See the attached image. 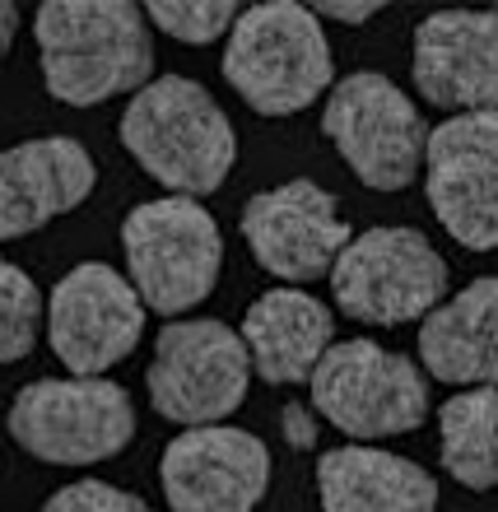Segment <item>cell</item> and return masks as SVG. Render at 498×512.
Wrapping results in <instances>:
<instances>
[{"label": "cell", "instance_id": "cell-1", "mask_svg": "<svg viewBox=\"0 0 498 512\" xmlns=\"http://www.w3.org/2000/svg\"><path fill=\"white\" fill-rule=\"evenodd\" d=\"M33 33L42 84L66 108H94L154 84V38L131 0H47Z\"/></svg>", "mask_w": 498, "mask_h": 512}, {"label": "cell", "instance_id": "cell-2", "mask_svg": "<svg viewBox=\"0 0 498 512\" xmlns=\"http://www.w3.org/2000/svg\"><path fill=\"white\" fill-rule=\"evenodd\" d=\"M122 145L168 196L201 201L224 187L238 159L229 112L187 75H163L126 103Z\"/></svg>", "mask_w": 498, "mask_h": 512}, {"label": "cell", "instance_id": "cell-3", "mask_svg": "<svg viewBox=\"0 0 498 512\" xmlns=\"http://www.w3.org/2000/svg\"><path fill=\"white\" fill-rule=\"evenodd\" d=\"M331 42L312 5L266 0L243 10L224 47V80L261 117H294L331 89Z\"/></svg>", "mask_w": 498, "mask_h": 512}, {"label": "cell", "instance_id": "cell-4", "mask_svg": "<svg viewBox=\"0 0 498 512\" xmlns=\"http://www.w3.org/2000/svg\"><path fill=\"white\" fill-rule=\"evenodd\" d=\"M122 252L135 294L149 312L182 317L205 303L224 270V233L191 196H159L122 219Z\"/></svg>", "mask_w": 498, "mask_h": 512}, {"label": "cell", "instance_id": "cell-5", "mask_svg": "<svg viewBox=\"0 0 498 512\" xmlns=\"http://www.w3.org/2000/svg\"><path fill=\"white\" fill-rule=\"evenodd\" d=\"M10 433L47 466H98L135 438V401L108 378H38L19 387Z\"/></svg>", "mask_w": 498, "mask_h": 512}, {"label": "cell", "instance_id": "cell-6", "mask_svg": "<svg viewBox=\"0 0 498 512\" xmlns=\"http://www.w3.org/2000/svg\"><path fill=\"white\" fill-rule=\"evenodd\" d=\"M336 308L368 326L424 322L443 308L447 261L443 252L410 224H377L354 233L331 270Z\"/></svg>", "mask_w": 498, "mask_h": 512}, {"label": "cell", "instance_id": "cell-7", "mask_svg": "<svg viewBox=\"0 0 498 512\" xmlns=\"http://www.w3.org/2000/svg\"><path fill=\"white\" fill-rule=\"evenodd\" d=\"M312 410L354 443L415 433L429 419V382L415 359L382 350L377 340H340L312 373Z\"/></svg>", "mask_w": 498, "mask_h": 512}, {"label": "cell", "instance_id": "cell-8", "mask_svg": "<svg viewBox=\"0 0 498 512\" xmlns=\"http://www.w3.org/2000/svg\"><path fill=\"white\" fill-rule=\"evenodd\" d=\"M252 382V350L243 331L224 326L219 317L168 322L154 340V359L145 373L149 405L173 424L205 429L243 405Z\"/></svg>", "mask_w": 498, "mask_h": 512}, {"label": "cell", "instance_id": "cell-9", "mask_svg": "<svg viewBox=\"0 0 498 512\" xmlns=\"http://www.w3.org/2000/svg\"><path fill=\"white\" fill-rule=\"evenodd\" d=\"M322 131L340 149L354 177L373 191H401L429 159V126L419 108L377 70H359L331 89L322 108Z\"/></svg>", "mask_w": 498, "mask_h": 512}, {"label": "cell", "instance_id": "cell-10", "mask_svg": "<svg viewBox=\"0 0 498 512\" xmlns=\"http://www.w3.org/2000/svg\"><path fill=\"white\" fill-rule=\"evenodd\" d=\"M145 336V298L103 261H84L61 275L47 298V340L70 378H103L131 359Z\"/></svg>", "mask_w": 498, "mask_h": 512}, {"label": "cell", "instance_id": "cell-11", "mask_svg": "<svg viewBox=\"0 0 498 512\" xmlns=\"http://www.w3.org/2000/svg\"><path fill=\"white\" fill-rule=\"evenodd\" d=\"M429 210L466 252H498V112L447 117L424 159Z\"/></svg>", "mask_w": 498, "mask_h": 512}, {"label": "cell", "instance_id": "cell-12", "mask_svg": "<svg viewBox=\"0 0 498 512\" xmlns=\"http://www.w3.org/2000/svg\"><path fill=\"white\" fill-rule=\"evenodd\" d=\"M243 238L256 266L275 280L308 284L331 275L340 252L354 243V229L336 215V196L308 177L280 182L243 205Z\"/></svg>", "mask_w": 498, "mask_h": 512}, {"label": "cell", "instance_id": "cell-13", "mask_svg": "<svg viewBox=\"0 0 498 512\" xmlns=\"http://www.w3.org/2000/svg\"><path fill=\"white\" fill-rule=\"evenodd\" d=\"M173 512H256L270 489V447L233 424L177 433L159 461Z\"/></svg>", "mask_w": 498, "mask_h": 512}, {"label": "cell", "instance_id": "cell-14", "mask_svg": "<svg viewBox=\"0 0 498 512\" xmlns=\"http://www.w3.org/2000/svg\"><path fill=\"white\" fill-rule=\"evenodd\" d=\"M415 89L433 108L498 112V10H438L415 28Z\"/></svg>", "mask_w": 498, "mask_h": 512}, {"label": "cell", "instance_id": "cell-15", "mask_svg": "<svg viewBox=\"0 0 498 512\" xmlns=\"http://www.w3.org/2000/svg\"><path fill=\"white\" fill-rule=\"evenodd\" d=\"M98 168L89 149L70 135H42L10 145L0 159V233L24 238L47 229L52 219L70 215L89 201Z\"/></svg>", "mask_w": 498, "mask_h": 512}, {"label": "cell", "instance_id": "cell-16", "mask_svg": "<svg viewBox=\"0 0 498 512\" xmlns=\"http://www.w3.org/2000/svg\"><path fill=\"white\" fill-rule=\"evenodd\" d=\"M331 308L322 298H312L308 289L280 284L266 289L243 317V340L252 350L256 378L270 387H298L312 382V373L322 368V359L331 354Z\"/></svg>", "mask_w": 498, "mask_h": 512}, {"label": "cell", "instance_id": "cell-17", "mask_svg": "<svg viewBox=\"0 0 498 512\" xmlns=\"http://www.w3.org/2000/svg\"><path fill=\"white\" fill-rule=\"evenodd\" d=\"M317 499L322 512H438V480L419 461L350 443L317 457Z\"/></svg>", "mask_w": 498, "mask_h": 512}, {"label": "cell", "instance_id": "cell-18", "mask_svg": "<svg viewBox=\"0 0 498 512\" xmlns=\"http://www.w3.org/2000/svg\"><path fill=\"white\" fill-rule=\"evenodd\" d=\"M419 359L452 387H498V275L471 280L419 322Z\"/></svg>", "mask_w": 498, "mask_h": 512}, {"label": "cell", "instance_id": "cell-19", "mask_svg": "<svg viewBox=\"0 0 498 512\" xmlns=\"http://www.w3.org/2000/svg\"><path fill=\"white\" fill-rule=\"evenodd\" d=\"M438 457L466 489H498V387H466L438 410Z\"/></svg>", "mask_w": 498, "mask_h": 512}, {"label": "cell", "instance_id": "cell-20", "mask_svg": "<svg viewBox=\"0 0 498 512\" xmlns=\"http://www.w3.org/2000/svg\"><path fill=\"white\" fill-rule=\"evenodd\" d=\"M0 359L5 364H19L33 354L38 345V331L47 322V308H42V294L38 284L28 280L19 266H5L0 275Z\"/></svg>", "mask_w": 498, "mask_h": 512}, {"label": "cell", "instance_id": "cell-21", "mask_svg": "<svg viewBox=\"0 0 498 512\" xmlns=\"http://www.w3.org/2000/svg\"><path fill=\"white\" fill-rule=\"evenodd\" d=\"M145 19L173 42L201 47V42H215L219 33H233L243 14L233 0H149Z\"/></svg>", "mask_w": 498, "mask_h": 512}, {"label": "cell", "instance_id": "cell-22", "mask_svg": "<svg viewBox=\"0 0 498 512\" xmlns=\"http://www.w3.org/2000/svg\"><path fill=\"white\" fill-rule=\"evenodd\" d=\"M42 512H154L145 499H135L108 480H70L47 499Z\"/></svg>", "mask_w": 498, "mask_h": 512}, {"label": "cell", "instance_id": "cell-23", "mask_svg": "<svg viewBox=\"0 0 498 512\" xmlns=\"http://www.w3.org/2000/svg\"><path fill=\"white\" fill-rule=\"evenodd\" d=\"M280 424H284V443L298 447V452H308V447H317V419H312V410L303 401H289L280 410Z\"/></svg>", "mask_w": 498, "mask_h": 512}, {"label": "cell", "instance_id": "cell-24", "mask_svg": "<svg viewBox=\"0 0 498 512\" xmlns=\"http://www.w3.org/2000/svg\"><path fill=\"white\" fill-rule=\"evenodd\" d=\"M312 10H317V19H336V24H368L382 5L377 0H322Z\"/></svg>", "mask_w": 498, "mask_h": 512}, {"label": "cell", "instance_id": "cell-25", "mask_svg": "<svg viewBox=\"0 0 498 512\" xmlns=\"http://www.w3.org/2000/svg\"><path fill=\"white\" fill-rule=\"evenodd\" d=\"M14 33H19V5L5 0V5H0V47H5V52L14 47Z\"/></svg>", "mask_w": 498, "mask_h": 512}]
</instances>
